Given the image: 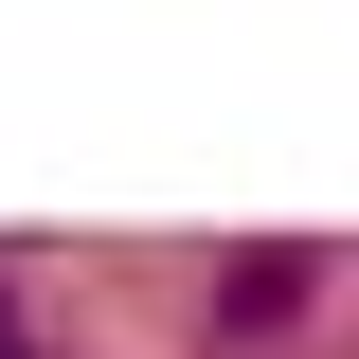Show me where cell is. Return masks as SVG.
Here are the masks:
<instances>
[{
    "label": "cell",
    "mask_w": 359,
    "mask_h": 359,
    "mask_svg": "<svg viewBox=\"0 0 359 359\" xmlns=\"http://www.w3.org/2000/svg\"><path fill=\"white\" fill-rule=\"evenodd\" d=\"M0 359H18V287H0Z\"/></svg>",
    "instance_id": "1"
}]
</instances>
